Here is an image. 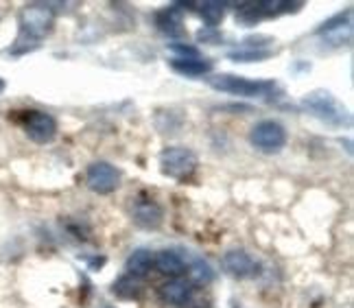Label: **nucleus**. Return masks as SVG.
<instances>
[{"label":"nucleus","instance_id":"nucleus-2","mask_svg":"<svg viewBox=\"0 0 354 308\" xmlns=\"http://www.w3.org/2000/svg\"><path fill=\"white\" fill-rule=\"evenodd\" d=\"M208 86L216 92H223V95H232L241 99H261V97H271L276 90V81L271 79H250V77H241V75H210Z\"/></svg>","mask_w":354,"mask_h":308},{"label":"nucleus","instance_id":"nucleus-18","mask_svg":"<svg viewBox=\"0 0 354 308\" xmlns=\"http://www.w3.org/2000/svg\"><path fill=\"white\" fill-rule=\"evenodd\" d=\"M265 18L267 13L263 3H241L236 7V22H241L243 26H254Z\"/></svg>","mask_w":354,"mask_h":308},{"label":"nucleus","instance_id":"nucleus-21","mask_svg":"<svg viewBox=\"0 0 354 308\" xmlns=\"http://www.w3.org/2000/svg\"><path fill=\"white\" fill-rule=\"evenodd\" d=\"M169 50L173 52V59H195V57H203L201 50L193 44H184V42H173L169 44Z\"/></svg>","mask_w":354,"mask_h":308},{"label":"nucleus","instance_id":"nucleus-6","mask_svg":"<svg viewBox=\"0 0 354 308\" xmlns=\"http://www.w3.org/2000/svg\"><path fill=\"white\" fill-rule=\"evenodd\" d=\"M287 129H284L282 123L278 120H261L256 123L250 131V142L256 146L258 151H265V153H276L280 151L284 144H287Z\"/></svg>","mask_w":354,"mask_h":308},{"label":"nucleus","instance_id":"nucleus-7","mask_svg":"<svg viewBox=\"0 0 354 308\" xmlns=\"http://www.w3.org/2000/svg\"><path fill=\"white\" fill-rule=\"evenodd\" d=\"M86 184H88V189L97 195H112L120 186V171L114 164L99 160V162H92L88 166Z\"/></svg>","mask_w":354,"mask_h":308},{"label":"nucleus","instance_id":"nucleus-10","mask_svg":"<svg viewBox=\"0 0 354 308\" xmlns=\"http://www.w3.org/2000/svg\"><path fill=\"white\" fill-rule=\"evenodd\" d=\"M131 219L142 230H158L162 221H165V212L153 199H138L131 208Z\"/></svg>","mask_w":354,"mask_h":308},{"label":"nucleus","instance_id":"nucleus-12","mask_svg":"<svg viewBox=\"0 0 354 308\" xmlns=\"http://www.w3.org/2000/svg\"><path fill=\"white\" fill-rule=\"evenodd\" d=\"M153 267L169 278H180L186 273V260L173 249H162L158 253H153Z\"/></svg>","mask_w":354,"mask_h":308},{"label":"nucleus","instance_id":"nucleus-23","mask_svg":"<svg viewBox=\"0 0 354 308\" xmlns=\"http://www.w3.org/2000/svg\"><path fill=\"white\" fill-rule=\"evenodd\" d=\"M5 88H7V84H5V79L0 77V92H5Z\"/></svg>","mask_w":354,"mask_h":308},{"label":"nucleus","instance_id":"nucleus-8","mask_svg":"<svg viewBox=\"0 0 354 308\" xmlns=\"http://www.w3.org/2000/svg\"><path fill=\"white\" fill-rule=\"evenodd\" d=\"M315 35H322L326 42L333 46L348 44L352 37V11L346 9L342 13H337V16H333L330 20H326L315 31Z\"/></svg>","mask_w":354,"mask_h":308},{"label":"nucleus","instance_id":"nucleus-16","mask_svg":"<svg viewBox=\"0 0 354 308\" xmlns=\"http://www.w3.org/2000/svg\"><path fill=\"white\" fill-rule=\"evenodd\" d=\"M112 293L118 298V300H125V302H131V300H140L142 296V282L140 278H133L129 273L120 276L114 287H112Z\"/></svg>","mask_w":354,"mask_h":308},{"label":"nucleus","instance_id":"nucleus-22","mask_svg":"<svg viewBox=\"0 0 354 308\" xmlns=\"http://www.w3.org/2000/svg\"><path fill=\"white\" fill-rule=\"evenodd\" d=\"M221 35H219V31L216 29H212V26H203V29L197 33V39L199 42H203V44H208V42H216Z\"/></svg>","mask_w":354,"mask_h":308},{"label":"nucleus","instance_id":"nucleus-14","mask_svg":"<svg viewBox=\"0 0 354 308\" xmlns=\"http://www.w3.org/2000/svg\"><path fill=\"white\" fill-rule=\"evenodd\" d=\"M214 68V64L206 57L195 59H171V70L182 77H208Z\"/></svg>","mask_w":354,"mask_h":308},{"label":"nucleus","instance_id":"nucleus-3","mask_svg":"<svg viewBox=\"0 0 354 308\" xmlns=\"http://www.w3.org/2000/svg\"><path fill=\"white\" fill-rule=\"evenodd\" d=\"M302 103L313 116L319 118L326 125L337 127V129H344V127L352 125L350 112L344 107V103L328 90H313L304 97Z\"/></svg>","mask_w":354,"mask_h":308},{"label":"nucleus","instance_id":"nucleus-15","mask_svg":"<svg viewBox=\"0 0 354 308\" xmlns=\"http://www.w3.org/2000/svg\"><path fill=\"white\" fill-rule=\"evenodd\" d=\"M151 267H153V251H149V249H136L125 260V271L140 280L151 271Z\"/></svg>","mask_w":354,"mask_h":308},{"label":"nucleus","instance_id":"nucleus-4","mask_svg":"<svg viewBox=\"0 0 354 308\" xmlns=\"http://www.w3.org/2000/svg\"><path fill=\"white\" fill-rule=\"evenodd\" d=\"M197 166H199L197 153L193 149H188V146H167L160 153V171L171 180L186 182L188 177L195 175Z\"/></svg>","mask_w":354,"mask_h":308},{"label":"nucleus","instance_id":"nucleus-9","mask_svg":"<svg viewBox=\"0 0 354 308\" xmlns=\"http://www.w3.org/2000/svg\"><path fill=\"white\" fill-rule=\"evenodd\" d=\"M221 264H223L225 273H230L232 278H239V280L254 278V276H258V269H261L258 262L245 249H230V251H225Z\"/></svg>","mask_w":354,"mask_h":308},{"label":"nucleus","instance_id":"nucleus-19","mask_svg":"<svg viewBox=\"0 0 354 308\" xmlns=\"http://www.w3.org/2000/svg\"><path fill=\"white\" fill-rule=\"evenodd\" d=\"M199 16L203 18L208 26L216 29V24H221L223 18H225V9L227 5L225 3H216V0H208V3H199Z\"/></svg>","mask_w":354,"mask_h":308},{"label":"nucleus","instance_id":"nucleus-20","mask_svg":"<svg viewBox=\"0 0 354 308\" xmlns=\"http://www.w3.org/2000/svg\"><path fill=\"white\" fill-rule=\"evenodd\" d=\"M186 271L190 273V278H193L197 285H208L214 280L212 267L203 258H197V256H193V258H190V262H186Z\"/></svg>","mask_w":354,"mask_h":308},{"label":"nucleus","instance_id":"nucleus-17","mask_svg":"<svg viewBox=\"0 0 354 308\" xmlns=\"http://www.w3.org/2000/svg\"><path fill=\"white\" fill-rule=\"evenodd\" d=\"M227 57L236 64H252V61H265L274 57V48H252V46H239L236 50L227 52Z\"/></svg>","mask_w":354,"mask_h":308},{"label":"nucleus","instance_id":"nucleus-5","mask_svg":"<svg viewBox=\"0 0 354 308\" xmlns=\"http://www.w3.org/2000/svg\"><path fill=\"white\" fill-rule=\"evenodd\" d=\"M20 125L26 133V138L33 140L35 144H48L57 138V120L48 112L42 110L22 112Z\"/></svg>","mask_w":354,"mask_h":308},{"label":"nucleus","instance_id":"nucleus-13","mask_svg":"<svg viewBox=\"0 0 354 308\" xmlns=\"http://www.w3.org/2000/svg\"><path fill=\"white\" fill-rule=\"evenodd\" d=\"M160 298L171 306H184L193 298V287H190V282H186V280L173 278L160 287Z\"/></svg>","mask_w":354,"mask_h":308},{"label":"nucleus","instance_id":"nucleus-11","mask_svg":"<svg viewBox=\"0 0 354 308\" xmlns=\"http://www.w3.org/2000/svg\"><path fill=\"white\" fill-rule=\"evenodd\" d=\"M153 20H156L158 31L169 37H180L184 33V16H182L180 5H171V7L156 11Z\"/></svg>","mask_w":354,"mask_h":308},{"label":"nucleus","instance_id":"nucleus-1","mask_svg":"<svg viewBox=\"0 0 354 308\" xmlns=\"http://www.w3.org/2000/svg\"><path fill=\"white\" fill-rule=\"evenodd\" d=\"M55 9L46 3H31L24 5L20 9L18 16V26H20V35L16 39V44L9 48L13 55H20V52L33 50L39 46V42L50 35L53 26H55Z\"/></svg>","mask_w":354,"mask_h":308}]
</instances>
